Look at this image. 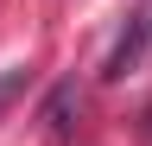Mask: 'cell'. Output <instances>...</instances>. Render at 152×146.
Listing matches in <instances>:
<instances>
[{
  "instance_id": "6da1fadb",
  "label": "cell",
  "mask_w": 152,
  "mask_h": 146,
  "mask_svg": "<svg viewBox=\"0 0 152 146\" xmlns=\"http://www.w3.org/2000/svg\"><path fill=\"white\" fill-rule=\"evenodd\" d=\"M146 45H152V19H127V32L114 38V51H108V64H102V76H108V83H121L127 70H140V57H146Z\"/></svg>"
},
{
  "instance_id": "7a4b0ae2",
  "label": "cell",
  "mask_w": 152,
  "mask_h": 146,
  "mask_svg": "<svg viewBox=\"0 0 152 146\" xmlns=\"http://www.w3.org/2000/svg\"><path fill=\"white\" fill-rule=\"evenodd\" d=\"M32 89V64H13V70H0V114H7V108L19 102Z\"/></svg>"
},
{
  "instance_id": "3957f363",
  "label": "cell",
  "mask_w": 152,
  "mask_h": 146,
  "mask_svg": "<svg viewBox=\"0 0 152 146\" xmlns=\"http://www.w3.org/2000/svg\"><path fill=\"white\" fill-rule=\"evenodd\" d=\"M45 121L57 127V134L70 127V89H51V102H45Z\"/></svg>"
}]
</instances>
